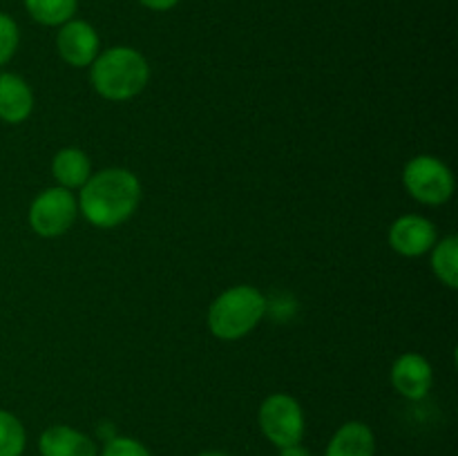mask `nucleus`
<instances>
[{
  "label": "nucleus",
  "mask_w": 458,
  "mask_h": 456,
  "mask_svg": "<svg viewBox=\"0 0 458 456\" xmlns=\"http://www.w3.org/2000/svg\"><path fill=\"white\" fill-rule=\"evenodd\" d=\"M25 427L9 411L0 410V456H21L25 452Z\"/></svg>",
  "instance_id": "obj_16"
},
{
  "label": "nucleus",
  "mask_w": 458,
  "mask_h": 456,
  "mask_svg": "<svg viewBox=\"0 0 458 456\" xmlns=\"http://www.w3.org/2000/svg\"><path fill=\"white\" fill-rule=\"evenodd\" d=\"M34 94L30 85L16 74H0V119L7 123H22L31 114Z\"/></svg>",
  "instance_id": "obj_11"
},
{
  "label": "nucleus",
  "mask_w": 458,
  "mask_h": 456,
  "mask_svg": "<svg viewBox=\"0 0 458 456\" xmlns=\"http://www.w3.org/2000/svg\"><path fill=\"white\" fill-rule=\"evenodd\" d=\"M389 244L405 258H419L437 244V226L420 215H403L389 228Z\"/></svg>",
  "instance_id": "obj_8"
},
{
  "label": "nucleus",
  "mask_w": 458,
  "mask_h": 456,
  "mask_svg": "<svg viewBox=\"0 0 458 456\" xmlns=\"http://www.w3.org/2000/svg\"><path fill=\"white\" fill-rule=\"evenodd\" d=\"M432 268L438 280L450 289L458 286V240L454 235L434 244Z\"/></svg>",
  "instance_id": "obj_15"
},
{
  "label": "nucleus",
  "mask_w": 458,
  "mask_h": 456,
  "mask_svg": "<svg viewBox=\"0 0 458 456\" xmlns=\"http://www.w3.org/2000/svg\"><path fill=\"white\" fill-rule=\"evenodd\" d=\"M98 47H101V40L89 22L67 21L65 25H61V31L56 36V49L67 65H92L94 58L98 56Z\"/></svg>",
  "instance_id": "obj_7"
},
{
  "label": "nucleus",
  "mask_w": 458,
  "mask_h": 456,
  "mask_svg": "<svg viewBox=\"0 0 458 456\" xmlns=\"http://www.w3.org/2000/svg\"><path fill=\"white\" fill-rule=\"evenodd\" d=\"M79 0H25V7L36 22L47 27L65 25L72 21Z\"/></svg>",
  "instance_id": "obj_14"
},
{
  "label": "nucleus",
  "mask_w": 458,
  "mask_h": 456,
  "mask_svg": "<svg viewBox=\"0 0 458 456\" xmlns=\"http://www.w3.org/2000/svg\"><path fill=\"white\" fill-rule=\"evenodd\" d=\"M141 183L125 168H107L89 174L81 186L79 206L85 219L98 228H114L137 210Z\"/></svg>",
  "instance_id": "obj_1"
},
{
  "label": "nucleus",
  "mask_w": 458,
  "mask_h": 456,
  "mask_svg": "<svg viewBox=\"0 0 458 456\" xmlns=\"http://www.w3.org/2000/svg\"><path fill=\"white\" fill-rule=\"evenodd\" d=\"M199 456H226V454H222V452H204V454Z\"/></svg>",
  "instance_id": "obj_21"
},
{
  "label": "nucleus",
  "mask_w": 458,
  "mask_h": 456,
  "mask_svg": "<svg viewBox=\"0 0 458 456\" xmlns=\"http://www.w3.org/2000/svg\"><path fill=\"white\" fill-rule=\"evenodd\" d=\"M139 3H141L143 7L152 9V12H168V9H173L179 0H139Z\"/></svg>",
  "instance_id": "obj_19"
},
{
  "label": "nucleus",
  "mask_w": 458,
  "mask_h": 456,
  "mask_svg": "<svg viewBox=\"0 0 458 456\" xmlns=\"http://www.w3.org/2000/svg\"><path fill=\"white\" fill-rule=\"evenodd\" d=\"M89 79L94 89L107 101H128L148 85L150 67L137 49L110 47L94 58Z\"/></svg>",
  "instance_id": "obj_2"
},
{
  "label": "nucleus",
  "mask_w": 458,
  "mask_h": 456,
  "mask_svg": "<svg viewBox=\"0 0 458 456\" xmlns=\"http://www.w3.org/2000/svg\"><path fill=\"white\" fill-rule=\"evenodd\" d=\"M40 456H98L97 445L83 432L67 425H54L38 438Z\"/></svg>",
  "instance_id": "obj_10"
},
{
  "label": "nucleus",
  "mask_w": 458,
  "mask_h": 456,
  "mask_svg": "<svg viewBox=\"0 0 458 456\" xmlns=\"http://www.w3.org/2000/svg\"><path fill=\"white\" fill-rule=\"evenodd\" d=\"M374 432L365 423H344L329 441L325 456H374Z\"/></svg>",
  "instance_id": "obj_12"
},
{
  "label": "nucleus",
  "mask_w": 458,
  "mask_h": 456,
  "mask_svg": "<svg viewBox=\"0 0 458 456\" xmlns=\"http://www.w3.org/2000/svg\"><path fill=\"white\" fill-rule=\"evenodd\" d=\"M403 183L407 192L420 204H445L454 192V174L437 156L419 155L403 170Z\"/></svg>",
  "instance_id": "obj_4"
},
{
  "label": "nucleus",
  "mask_w": 458,
  "mask_h": 456,
  "mask_svg": "<svg viewBox=\"0 0 458 456\" xmlns=\"http://www.w3.org/2000/svg\"><path fill=\"white\" fill-rule=\"evenodd\" d=\"M18 47V27L12 16L0 12V67L13 56Z\"/></svg>",
  "instance_id": "obj_17"
},
{
  "label": "nucleus",
  "mask_w": 458,
  "mask_h": 456,
  "mask_svg": "<svg viewBox=\"0 0 458 456\" xmlns=\"http://www.w3.org/2000/svg\"><path fill=\"white\" fill-rule=\"evenodd\" d=\"M52 173L61 188H81L92 174L89 168V159L83 150L79 148H63L54 155L52 161Z\"/></svg>",
  "instance_id": "obj_13"
},
{
  "label": "nucleus",
  "mask_w": 458,
  "mask_h": 456,
  "mask_svg": "<svg viewBox=\"0 0 458 456\" xmlns=\"http://www.w3.org/2000/svg\"><path fill=\"white\" fill-rule=\"evenodd\" d=\"M101 456H152L139 441L128 436H114L103 447Z\"/></svg>",
  "instance_id": "obj_18"
},
{
  "label": "nucleus",
  "mask_w": 458,
  "mask_h": 456,
  "mask_svg": "<svg viewBox=\"0 0 458 456\" xmlns=\"http://www.w3.org/2000/svg\"><path fill=\"white\" fill-rule=\"evenodd\" d=\"M259 427L273 445H295L304 436L302 407L289 393H273L259 407Z\"/></svg>",
  "instance_id": "obj_5"
},
{
  "label": "nucleus",
  "mask_w": 458,
  "mask_h": 456,
  "mask_svg": "<svg viewBox=\"0 0 458 456\" xmlns=\"http://www.w3.org/2000/svg\"><path fill=\"white\" fill-rule=\"evenodd\" d=\"M392 383L401 396L420 401L432 387V367L420 353H403L392 367Z\"/></svg>",
  "instance_id": "obj_9"
},
{
  "label": "nucleus",
  "mask_w": 458,
  "mask_h": 456,
  "mask_svg": "<svg viewBox=\"0 0 458 456\" xmlns=\"http://www.w3.org/2000/svg\"><path fill=\"white\" fill-rule=\"evenodd\" d=\"M79 206L67 188H47L40 192L30 208V226L40 237H58L74 224Z\"/></svg>",
  "instance_id": "obj_6"
},
{
  "label": "nucleus",
  "mask_w": 458,
  "mask_h": 456,
  "mask_svg": "<svg viewBox=\"0 0 458 456\" xmlns=\"http://www.w3.org/2000/svg\"><path fill=\"white\" fill-rule=\"evenodd\" d=\"M280 456H311L309 454L307 447H302L300 443H295V445H289V447H280Z\"/></svg>",
  "instance_id": "obj_20"
},
{
  "label": "nucleus",
  "mask_w": 458,
  "mask_h": 456,
  "mask_svg": "<svg viewBox=\"0 0 458 456\" xmlns=\"http://www.w3.org/2000/svg\"><path fill=\"white\" fill-rule=\"evenodd\" d=\"M267 313V300L255 286H233L213 300L208 329L219 340H240L259 325Z\"/></svg>",
  "instance_id": "obj_3"
}]
</instances>
